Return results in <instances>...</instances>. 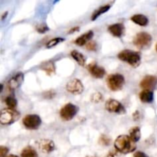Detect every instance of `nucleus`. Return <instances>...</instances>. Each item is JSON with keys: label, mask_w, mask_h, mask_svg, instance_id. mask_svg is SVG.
I'll return each mask as SVG.
<instances>
[{"label": "nucleus", "mask_w": 157, "mask_h": 157, "mask_svg": "<svg viewBox=\"0 0 157 157\" xmlns=\"http://www.w3.org/2000/svg\"><path fill=\"white\" fill-rule=\"evenodd\" d=\"M38 144L40 150L45 153H51L55 149V144L51 140H41L38 143Z\"/></svg>", "instance_id": "12"}, {"label": "nucleus", "mask_w": 157, "mask_h": 157, "mask_svg": "<svg viewBox=\"0 0 157 157\" xmlns=\"http://www.w3.org/2000/svg\"><path fill=\"white\" fill-rule=\"evenodd\" d=\"M78 107L71 103L65 104L60 110V116L66 121H71L78 113Z\"/></svg>", "instance_id": "6"}, {"label": "nucleus", "mask_w": 157, "mask_h": 157, "mask_svg": "<svg viewBox=\"0 0 157 157\" xmlns=\"http://www.w3.org/2000/svg\"><path fill=\"white\" fill-rule=\"evenodd\" d=\"M7 157H18V156H16V155H13V154H12V155H9V156H8Z\"/></svg>", "instance_id": "34"}, {"label": "nucleus", "mask_w": 157, "mask_h": 157, "mask_svg": "<svg viewBox=\"0 0 157 157\" xmlns=\"http://www.w3.org/2000/svg\"><path fill=\"white\" fill-rule=\"evenodd\" d=\"M118 153L119 152L118 151H112V152H110L109 153V154L107 155V157H120L119 154H118Z\"/></svg>", "instance_id": "31"}, {"label": "nucleus", "mask_w": 157, "mask_h": 157, "mask_svg": "<svg viewBox=\"0 0 157 157\" xmlns=\"http://www.w3.org/2000/svg\"><path fill=\"white\" fill-rule=\"evenodd\" d=\"M89 72L92 76L96 78H102L106 75V71L102 67H100L95 62H92L87 66Z\"/></svg>", "instance_id": "11"}, {"label": "nucleus", "mask_w": 157, "mask_h": 157, "mask_svg": "<svg viewBox=\"0 0 157 157\" xmlns=\"http://www.w3.org/2000/svg\"><path fill=\"white\" fill-rule=\"evenodd\" d=\"M118 58L133 67H137L141 63L140 54L137 52L128 50V49H126V50L120 52L118 55Z\"/></svg>", "instance_id": "2"}, {"label": "nucleus", "mask_w": 157, "mask_h": 157, "mask_svg": "<svg viewBox=\"0 0 157 157\" xmlns=\"http://www.w3.org/2000/svg\"><path fill=\"white\" fill-rule=\"evenodd\" d=\"M97 48H98V44H97V43L94 41H89V42L86 44V48L88 51H94H94L97 50Z\"/></svg>", "instance_id": "25"}, {"label": "nucleus", "mask_w": 157, "mask_h": 157, "mask_svg": "<svg viewBox=\"0 0 157 157\" xmlns=\"http://www.w3.org/2000/svg\"><path fill=\"white\" fill-rule=\"evenodd\" d=\"M8 153H9V149L7 147L3 146L0 147V157H6Z\"/></svg>", "instance_id": "28"}, {"label": "nucleus", "mask_w": 157, "mask_h": 157, "mask_svg": "<svg viewBox=\"0 0 157 157\" xmlns=\"http://www.w3.org/2000/svg\"><path fill=\"white\" fill-rule=\"evenodd\" d=\"M80 30V28L79 27H75L73 29H71V30H69L68 34H72V33H75V32H78Z\"/></svg>", "instance_id": "32"}, {"label": "nucleus", "mask_w": 157, "mask_h": 157, "mask_svg": "<svg viewBox=\"0 0 157 157\" xmlns=\"http://www.w3.org/2000/svg\"><path fill=\"white\" fill-rule=\"evenodd\" d=\"M42 70H44L48 75H53L55 72V67L53 62L52 61L44 62L42 65Z\"/></svg>", "instance_id": "22"}, {"label": "nucleus", "mask_w": 157, "mask_h": 157, "mask_svg": "<svg viewBox=\"0 0 157 157\" xmlns=\"http://www.w3.org/2000/svg\"><path fill=\"white\" fill-rule=\"evenodd\" d=\"M130 137L135 143L140 140V139L141 137V132L139 127H134L133 128H131V130H130Z\"/></svg>", "instance_id": "20"}, {"label": "nucleus", "mask_w": 157, "mask_h": 157, "mask_svg": "<svg viewBox=\"0 0 157 157\" xmlns=\"http://www.w3.org/2000/svg\"><path fill=\"white\" fill-rule=\"evenodd\" d=\"M20 113L15 109H3L0 115V123L2 125H10L18 121Z\"/></svg>", "instance_id": "3"}, {"label": "nucleus", "mask_w": 157, "mask_h": 157, "mask_svg": "<svg viewBox=\"0 0 157 157\" xmlns=\"http://www.w3.org/2000/svg\"><path fill=\"white\" fill-rule=\"evenodd\" d=\"M110 7H111V6H110V5H105V6H101L99 9H98L97 10H95L94 12L93 15H91L92 21H94V20H96L98 17L101 16V15L104 14L105 12H107V11L110 9Z\"/></svg>", "instance_id": "19"}, {"label": "nucleus", "mask_w": 157, "mask_h": 157, "mask_svg": "<svg viewBox=\"0 0 157 157\" xmlns=\"http://www.w3.org/2000/svg\"><path fill=\"white\" fill-rule=\"evenodd\" d=\"M134 157H149V156H147L145 153H144V152L137 151L135 153Z\"/></svg>", "instance_id": "30"}, {"label": "nucleus", "mask_w": 157, "mask_h": 157, "mask_svg": "<svg viewBox=\"0 0 157 157\" xmlns=\"http://www.w3.org/2000/svg\"><path fill=\"white\" fill-rule=\"evenodd\" d=\"M125 27L122 23H117V24L111 25L108 27V31L115 37L121 38L124 33Z\"/></svg>", "instance_id": "14"}, {"label": "nucleus", "mask_w": 157, "mask_h": 157, "mask_svg": "<svg viewBox=\"0 0 157 157\" xmlns=\"http://www.w3.org/2000/svg\"><path fill=\"white\" fill-rule=\"evenodd\" d=\"M100 143L103 145H108L110 144V139L106 136H102L100 139Z\"/></svg>", "instance_id": "29"}, {"label": "nucleus", "mask_w": 157, "mask_h": 157, "mask_svg": "<svg viewBox=\"0 0 157 157\" xmlns=\"http://www.w3.org/2000/svg\"><path fill=\"white\" fill-rule=\"evenodd\" d=\"M71 55L72 58L77 61V63H78L79 65L81 66L85 65L86 58L82 53L75 50V51H72L71 53Z\"/></svg>", "instance_id": "18"}, {"label": "nucleus", "mask_w": 157, "mask_h": 157, "mask_svg": "<svg viewBox=\"0 0 157 157\" xmlns=\"http://www.w3.org/2000/svg\"><path fill=\"white\" fill-rule=\"evenodd\" d=\"M7 15H8V12H5V13H4V15H2V19H5V17H6V16H7Z\"/></svg>", "instance_id": "33"}, {"label": "nucleus", "mask_w": 157, "mask_h": 157, "mask_svg": "<svg viewBox=\"0 0 157 157\" xmlns=\"http://www.w3.org/2000/svg\"><path fill=\"white\" fill-rule=\"evenodd\" d=\"M23 125L29 130H37L41 124V120L38 115H26L22 120Z\"/></svg>", "instance_id": "7"}, {"label": "nucleus", "mask_w": 157, "mask_h": 157, "mask_svg": "<svg viewBox=\"0 0 157 157\" xmlns=\"http://www.w3.org/2000/svg\"><path fill=\"white\" fill-rule=\"evenodd\" d=\"M107 84L109 88L113 91L121 90L125 84V78L121 74H113L107 77Z\"/></svg>", "instance_id": "4"}, {"label": "nucleus", "mask_w": 157, "mask_h": 157, "mask_svg": "<svg viewBox=\"0 0 157 157\" xmlns=\"http://www.w3.org/2000/svg\"><path fill=\"white\" fill-rule=\"evenodd\" d=\"M64 41V38H61V37H58V38H55L53 39H52L51 41H49L46 44V48H51L55 47V45L58 44L59 43H61L62 41Z\"/></svg>", "instance_id": "23"}, {"label": "nucleus", "mask_w": 157, "mask_h": 157, "mask_svg": "<svg viewBox=\"0 0 157 157\" xmlns=\"http://www.w3.org/2000/svg\"><path fill=\"white\" fill-rule=\"evenodd\" d=\"M21 157H38V155L32 147H27L21 152Z\"/></svg>", "instance_id": "21"}, {"label": "nucleus", "mask_w": 157, "mask_h": 157, "mask_svg": "<svg viewBox=\"0 0 157 157\" xmlns=\"http://www.w3.org/2000/svg\"><path fill=\"white\" fill-rule=\"evenodd\" d=\"M93 36V31H89L87 33L84 34V35H82L81 36L78 37V38L75 41V44L78 46H83L84 45V44H87Z\"/></svg>", "instance_id": "15"}, {"label": "nucleus", "mask_w": 157, "mask_h": 157, "mask_svg": "<svg viewBox=\"0 0 157 157\" xmlns=\"http://www.w3.org/2000/svg\"><path fill=\"white\" fill-rule=\"evenodd\" d=\"M114 147L119 153L123 154L132 153L136 148V143L127 135H121L114 142Z\"/></svg>", "instance_id": "1"}, {"label": "nucleus", "mask_w": 157, "mask_h": 157, "mask_svg": "<svg viewBox=\"0 0 157 157\" xmlns=\"http://www.w3.org/2000/svg\"><path fill=\"white\" fill-rule=\"evenodd\" d=\"M36 30L39 33H45L48 31H49V28L46 25H39L36 28Z\"/></svg>", "instance_id": "26"}, {"label": "nucleus", "mask_w": 157, "mask_h": 157, "mask_svg": "<svg viewBox=\"0 0 157 157\" xmlns=\"http://www.w3.org/2000/svg\"><path fill=\"white\" fill-rule=\"evenodd\" d=\"M66 90L72 94H81L84 91V85L79 79H72L66 85Z\"/></svg>", "instance_id": "9"}, {"label": "nucleus", "mask_w": 157, "mask_h": 157, "mask_svg": "<svg viewBox=\"0 0 157 157\" xmlns=\"http://www.w3.org/2000/svg\"><path fill=\"white\" fill-rule=\"evenodd\" d=\"M105 107L107 111L110 113H116L119 114H124L126 113V109L123 104L114 99H109L106 102Z\"/></svg>", "instance_id": "8"}, {"label": "nucleus", "mask_w": 157, "mask_h": 157, "mask_svg": "<svg viewBox=\"0 0 157 157\" xmlns=\"http://www.w3.org/2000/svg\"><path fill=\"white\" fill-rule=\"evenodd\" d=\"M157 85V78L153 75H147L140 82V87L144 90H152L156 88Z\"/></svg>", "instance_id": "10"}, {"label": "nucleus", "mask_w": 157, "mask_h": 157, "mask_svg": "<svg viewBox=\"0 0 157 157\" xmlns=\"http://www.w3.org/2000/svg\"><path fill=\"white\" fill-rule=\"evenodd\" d=\"M140 99L143 103H151L154 99V94L152 90H144L140 94Z\"/></svg>", "instance_id": "16"}, {"label": "nucleus", "mask_w": 157, "mask_h": 157, "mask_svg": "<svg viewBox=\"0 0 157 157\" xmlns=\"http://www.w3.org/2000/svg\"><path fill=\"white\" fill-rule=\"evenodd\" d=\"M156 52H157V44H156Z\"/></svg>", "instance_id": "35"}, {"label": "nucleus", "mask_w": 157, "mask_h": 157, "mask_svg": "<svg viewBox=\"0 0 157 157\" xmlns=\"http://www.w3.org/2000/svg\"><path fill=\"white\" fill-rule=\"evenodd\" d=\"M91 100L94 102H100V101L102 100V95L99 93V92H97V93L94 94L91 97Z\"/></svg>", "instance_id": "27"}, {"label": "nucleus", "mask_w": 157, "mask_h": 157, "mask_svg": "<svg viewBox=\"0 0 157 157\" xmlns=\"http://www.w3.org/2000/svg\"><path fill=\"white\" fill-rule=\"evenodd\" d=\"M23 79H24V75L22 73H17L13 78L9 80V83H8L9 88L10 90H15V89L18 88L23 82Z\"/></svg>", "instance_id": "13"}, {"label": "nucleus", "mask_w": 157, "mask_h": 157, "mask_svg": "<svg viewBox=\"0 0 157 157\" xmlns=\"http://www.w3.org/2000/svg\"><path fill=\"white\" fill-rule=\"evenodd\" d=\"M152 42V36L147 32H140L133 38V44L140 49L149 48Z\"/></svg>", "instance_id": "5"}, {"label": "nucleus", "mask_w": 157, "mask_h": 157, "mask_svg": "<svg viewBox=\"0 0 157 157\" xmlns=\"http://www.w3.org/2000/svg\"><path fill=\"white\" fill-rule=\"evenodd\" d=\"M131 20L132 21L140 26H146L149 23L148 18L142 14H137V15H133L131 17Z\"/></svg>", "instance_id": "17"}, {"label": "nucleus", "mask_w": 157, "mask_h": 157, "mask_svg": "<svg viewBox=\"0 0 157 157\" xmlns=\"http://www.w3.org/2000/svg\"><path fill=\"white\" fill-rule=\"evenodd\" d=\"M6 104L9 108L15 109L17 106V101L14 97H7L6 98Z\"/></svg>", "instance_id": "24"}]
</instances>
